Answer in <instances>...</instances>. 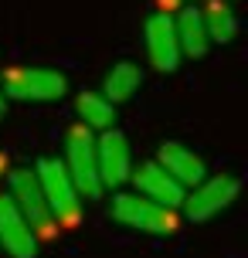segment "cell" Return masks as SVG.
Instances as JSON below:
<instances>
[{"mask_svg":"<svg viewBox=\"0 0 248 258\" xmlns=\"http://www.w3.org/2000/svg\"><path fill=\"white\" fill-rule=\"evenodd\" d=\"M4 99L14 102H58L68 92V78L54 68H27V64H11L0 82Z\"/></svg>","mask_w":248,"mask_h":258,"instance_id":"2","label":"cell"},{"mask_svg":"<svg viewBox=\"0 0 248 258\" xmlns=\"http://www.w3.org/2000/svg\"><path fill=\"white\" fill-rule=\"evenodd\" d=\"M75 112L79 122L92 133H105V129H116V105L105 99L102 92H82L75 95Z\"/></svg>","mask_w":248,"mask_h":258,"instance_id":"13","label":"cell"},{"mask_svg":"<svg viewBox=\"0 0 248 258\" xmlns=\"http://www.w3.org/2000/svg\"><path fill=\"white\" fill-rule=\"evenodd\" d=\"M157 163L167 170L177 183H180L183 190L197 187V183L208 177V163H204V160H201V156H197L187 143H177V140H167L163 146H160Z\"/></svg>","mask_w":248,"mask_h":258,"instance_id":"11","label":"cell"},{"mask_svg":"<svg viewBox=\"0 0 248 258\" xmlns=\"http://www.w3.org/2000/svg\"><path fill=\"white\" fill-rule=\"evenodd\" d=\"M163 4H167V7H173V4H180V0H163Z\"/></svg>","mask_w":248,"mask_h":258,"instance_id":"18","label":"cell"},{"mask_svg":"<svg viewBox=\"0 0 248 258\" xmlns=\"http://www.w3.org/2000/svg\"><path fill=\"white\" fill-rule=\"evenodd\" d=\"M95 160H99V180H102V190H112V187H122L133 173V150L126 133L119 129H105L95 136Z\"/></svg>","mask_w":248,"mask_h":258,"instance_id":"7","label":"cell"},{"mask_svg":"<svg viewBox=\"0 0 248 258\" xmlns=\"http://www.w3.org/2000/svg\"><path fill=\"white\" fill-rule=\"evenodd\" d=\"M0 248L11 258H38V238L27 228L11 194H0Z\"/></svg>","mask_w":248,"mask_h":258,"instance_id":"10","label":"cell"},{"mask_svg":"<svg viewBox=\"0 0 248 258\" xmlns=\"http://www.w3.org/2000/svg\"><path fill=\"white\" fill-rule=\"evenodd\" d=\"M4 112H7V99H4V92H0V119H4Z\"/></svg>","mask_w":248,"mask_h":258,"instance_id":"16","label":"cell"},{"mask_svg":"<svg viewBox=\"0 0 248 258\" xmlns=\"http://www.w3.org/2000/svg\"><path fill=\"white\" fill-rule=\"evenodd\" d=\"M143 41H146V58L157 72H177L180 68V44H177V31H173V17L167 11L150 14L143 24Z\"/></svg>","mask_w":248,"mask_h":258,"instance_id":"8","label":"cell"},{"mask_svg":"<svg viewBox=\"0 0 248 258\" xmlns=\"http://www.w3.org/2000/svg\"><path fill=\"white\" fill-rule=\"evenodd\" d=\"M140 85H143V68H140L136 61H119V64H112V72L105 75L102 95H105L112 105H116V102H126V99H133Z\"/></svg>","mask_w":248,"mask_h":258,"instance_id":"14","label":"cell"},{"mask_svg":"<svg viewBox=\"0 0 248 258\" xmlns=\"http://www.w3.org/2000/svg\"><path fill=\"white\" fill-rule=\"evenodd\" d=\"M65 170L75 190L82 197H102V180H99V160H95V133L85 129L82 122L65 133Z\"/></svg>","mask_w":248,"mask_h":258,"instance_id":"4","label":"cell"},{"mask_svg":"<svg viewBox=\"0 0 248 258\" xmlns=\"http://www.w3.org/2000/svg\"><path fill=\"white\" fill-rule=\"evenodd\" d=\"M173 31H177L180 54H187V58H204V54L211 51V41H208V31H204L201 7H183V11L173 17Z\"/></svg>","mask_w":248,"mask_h":258,"instance_id":"12","label":"cell"},{"mask_svg":"<svg viewBox=\"0 0 248 258\" xmlns=\"http://www.w3.org/2000/svg\"><path fill=\"white\" fill-rule=\"evenodd\" d=\"M7 183H11V201L17 204V211L24 214L27 228L34 231V238H54L58 234V224H54V214L51 207H48V201H44V194H41V183L38 177H34V170H11V177H7Z\"/></svg>","mask_w":248,"mask_h":258,"instance_id":"5","label":"cell"},{"mask_svg":"<svg viewBox=\"0 0 248 258\" xmlns=\"http://www.w3.org/2000/svg\"><path fill=\"white\" fill-rule=\"evenodd\" d=\"M4 167H7V156H0V170H4Z\"/></svg>","mask_w":248,"mask_h":258,"instance_id":"17","label":"cell"},{"mask_svg":"<svg viewBox=\"0 0 248 258\" xmlns=\"http://www.w3.org/2000/svg\"><path fill=\"white\" fill-rule=\"evenodd\" d=\"M130 180L136 183V194H140V197H146V201H153V204H160V207H170V211H177V207L183 204V194H187L157 160H146L140 167H133Z\"/></svg>","mask_w":248,"mask_h":258,"instance_id":"9","label":"cell"},{"mask_svg":"<svg viewBox=\"0 0 248 258\" xmlns=\"http://www.w3.org/2000/svg\"><path fill=\"white\" fill-rule=\"evenodd\" d=\"M34 177H38L41 194H44V201L54 214V224L58 228H75L82 221V194L75 190L65 163L58 156H41L38 167H34Z\"/></svg>","mask_w":248,"mask_h":258,"instance_id":"1","label":"cell"},{"mask_svg":"<svg viewBox=\"0 0 248 258\" xmlns=\"http://www.w3.org/2000/svg\"><path fill=\"white\" fill-rule=\"evenodd\" d=\"M112 218L119 224H126L133 231L153 234V238H170V234L180 231V218L177 211L160 207L153 201H146L140 194H116L112 197Z\"/></svg>","mask_w":248,"mask_h":258,"instance_id":"3","label":"cell"},{"mask_svg":"<svg viewBox=\"0 0 248 258\" xmlns=\"http://www.w3.org/2000/svg\"><path fill=\"white\" fill-rule=\"evenodd\" d=\"M238 190H241V183L231 177V173H218V177H204V180L197 183V187H191V190L183 194V214H187V221H194V224H201V221H211L218 218L224 207L235 204Z\"/></svg>","mask_w":248,"mask_h":258,"instance_id":"6","label":"cell"},{"mask_svg":"<svg viewBox=\"0 0 248 258\" xmlns=\"http://www.w3.org/2000/svg\"><path fill=\"white\" fill-rule=\"evenodd\" d=\"M201 17H204V31H208V41H211V44H228V41L238 34V17H235V11H231L228 4H221V0L208 4V7L201 11Z\"/></svg>","mask_w":248,"mask_h":258,"instance_id":"15","label":"cell"}]
</instances>
